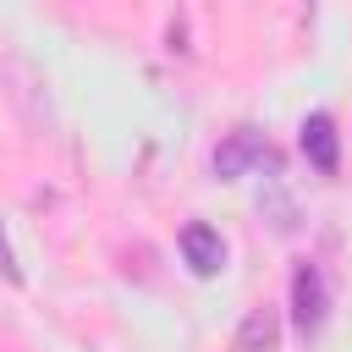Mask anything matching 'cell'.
<instances>
[{
	"instance_id": "obj_3",
	"label": "cell",
	"mask_w": 352,
	"mask_h": 352,
	"mask_svg": "<svg viewBox=\"0 0 352 352\" xmlns=\"http://www.w3.org/2000/svg\"><path fill=\"white\" fill-rule=\"evenodd\" d=\"M302 154H308V165H314V170L336 176V165H341V143H336V121H330L324 110L302 116Z\"/></svg>"
},
{
	"instance_id": "obj_6",
	"label": "cell",
	"mask_w": 352,
	"mask_h": 352,
	"mask_svg": "<svg viewBox=\"0 0 352 352\" xmlns=\"http://www.w3.org/2000/svg\"><path fill=\"white\" fill-rule=\"evenodd\" d=\"M0 275L16 286L22 280V264H16V253H11V242H6V226H0Z\"/></svg>"
},
{
	"instance_id": "obj_1",
	"label": "cell",
	"mask_w": 352,
	"mask_h": 352,
	"mask_svg": "<svg viewBox=\"0 0 352 352\" xmlns=\"http://www.w3.org/2000/svg\"><path fill=\"white\" fill-rule=\"evenodd\" d=\"M324 314H330V292H324V275H319V264H297L292 270V324H297V336L302 341H314L319 330H324Z\"/></svg>"
},
{
	"instance_id": "obj_2",
	"label": "cell",
	"mask_w": 352,
	"mask_h": 352,
	"mask_svg": "<svg viewBox=\"0 0 352 352\" xmlns=\"http://www.w3.org/2000/svg\"><path fill=\"white\" fill-rule=\"evenodd\" d=\"M182 258L192 264V275H220V270H226V242H220V231L204 226V220H187V226H182Z\"/></svg>"
},
{
	"instance_id": "obj_5",
	"label": "cell",
	"mask_w": 352,
	"mask_h": 352,
	"mask_svg": "<svg viewBox=\"0 0 352 352\" xmlns=\"http://www.w3.org/2000/svg\"><path fill=\"white\" fill-rule=\"evenodd\" d=\"M280 346V314L264 302V308H248L236 336H231V352H275Z\"/></svg>"
},
{
	"instance_id": "obj_4",
	"label": "cell",
	"mask_w": 352,
	"mask_h": 352,
	"mask_svg": "<svg viewBox=\"0 0 352 352\" xmlns=\"http://www.w3.org/2000/svg\"><path fill=\"white\" fill-rule=\"evenodd\" d=\"M253 160H270V143H264L258 132H248V126H242V132H231V143H220V148H214V176H220V182H236Z\"/></svg>"
}]
</instances>
